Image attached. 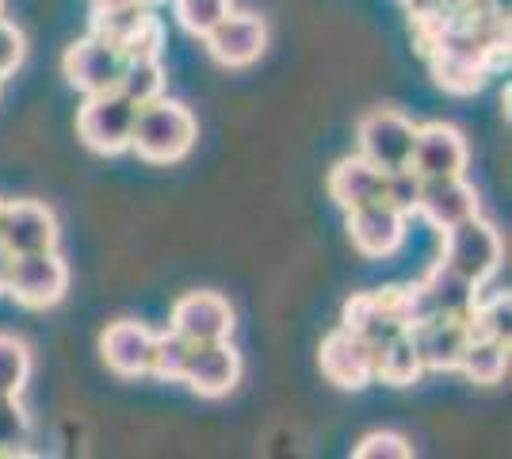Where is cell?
<instances>
[{
	"instance_id": "cell-13",
	"label": "cell",
	"mask_w": 512,
	"mask_h": 459,
	"mask_svg": "<svg viewBox=\"0 0 512 459\" xmlns=\"http://www.w3.org/2000/svg\"><path fill=\"white\" fill-rule=\"evenodd\" d=\"M245 375V360L241 352L226 341H203V345H192L188 352V368H184V379L188 391L199 394V398H226V394L237 391Z\"/></svg>"
},
{
	"instance_id": "cell-8",
	"label": "cell",
	"mask_w": 512,
	"mask_h": 459,
	"mask_svg": "<svg viewBox=\"0 0 512 459\" xmlns=\"http://www.w3.org/2000/svg\"><path fill=\"white\" fill-rule=\"evenodd\" d=\"M62 226L54 207L43 199H4V215H0V245L23 257V253H46L58 249Z\"/></svg>"
},
{
	"instance_id": "cell-2",
	"label": "cell",
	"mask_w": 512,
	"mask_h": 459,
	"mask_svg": "<svg viewBox=\"0 0 512 459\" xmlns=\"http://www.w3.org/2000/svg\"><path fill=\"white\" fill-rule=\"evenodd\" d=\"M440 234H444L440 261L451 264L455 272H463L474 284H486L505 261V238H501V230L490 219H482V211L455 222L448 230H440Z\"/></svg>"
},
{
	"instance_id": "cell-20",
	"label": "cell",
	"mask_w": 512,
	"mask_h": 459,
	"mask_svg": "<svg viewBox=\"0 0 512 459\" xmlns=\"http://www.w3.org/2000/svg\"><path fill=\"white\" fill-rule=\"evenodd\" d=\"M455 372H463L470 383H478V387H497V383L509 375V337L470 333V345Z\"/></svg>"
},
{
	"instance_id": "cell-38",
	"label": "cell",
	"mask_w": 512,
	"mask_h": 459,
	"mask_svg": "<svg viewBox=\"0 0 512 459\" xmlns=\"http://www.w3.org/2000/svg\"><path fill=\"white\" fill-rule=\"evenodd\" d=\"M150 4H153V0H150Z\"/></svg>"
},
{
	"instance_id": "cell-4",
	"label": "cell",
	"mask_w": 512,
	"mask_h": 459,
	"mask_svg": "<svg viewBox=\"0 0 512 459\" xmlns=\"http://www.w3.org/2000/svg\"><path fill=\"white\" fill-rule=\"evenodd\" d=\"M69 284H73V272H69L65 257L58 249H46V253L12 257L4 295H12L27 310H50L69 295Z\"/></svg>"
},
{
	"instance_id": "cell-21",
	"label": "cell",
	"mask_w": 512,
	"mask_h": 459,
	"mask_svg": "<svg viewBox=\"0 0 512 459\" xmlns=\"http://www.w3.org/2000/svg\"><path fill=\"white\" fill-rule=\"evenodd\" d=\"M421 375H425V368H421V356L413 349L406 329L394 333L383 345H375V379L379 383H386V387H413Z\"/></svg>"
},
{
	"instance_id": "cell-18",
	"label": "cell",
	"mask_w": 512,
	"mask_h": 459,
	"mask_svg": "<svg viewBox=\"0 0 512 459\" xmlns=\"http://www.w3.org/2000/svg\"><path fill=\"white\" fill-rule=\"evenodd\" d=\"M383 180H386L383 169H375L367 157L352 153V157H341V161L329 169L325 188H329V199H333L341 211H352V207L383 199Z\"/></svg>"
},
{
	"instance_id": "cell-36",
	"label": "cell",
	"mask_w": 512,
	"mask_h": 459,
	"mask_svg": "<svg viewBox=\"0 0 512 459\" xmlns=\"http://www.w3.org/2000/svg\"><path fill=\"white\" fill-rule=\"evenodd\" d=\"M0 215H4V199H0Z\"/></svg>"
},
{
	"instance_id": "cell-15",
	"label": "cell",
	"mask_w": 512,
	"mask_h": 459,
	"mask_svg": "<svg viewBox=\"0 0 512 459\" xmlns=\"http://www.w3.org/2000/svg\"><path fill=\"white\" fill-rule=\"evenodd\" d=\"M409 341L421 356L425 372H455L463 352L470 345V326L467 318H451V314H432L425 322L409 326Z\"/></svg>"
},
{
	"instance_id": "cell-10",
	"label": "cell",
	"mask_w": 512,
	"mask_h": 459,
	"mask_svg": "<svg viewBox=\"0 0 512 459\" xmlns=\"http://www.w3.org/2000/svg\"><path fill=\"white\" fill-rule=\"evenodd\" d=\"M341 326L363 337L367 345H383L394 333L406 329L402 318V287H379V291H352L341 306Z\"/></svg>"
},
{
	"instance_id": "cell-28",
	"label": "cell",
	"mask_w": 512,
	"mask_h": 459,
	"mask_svg": "<svg viewBox=\"0 0 512 459\" xmlns=\"http://www.w3.org/2000/svg\"><path fill=\"white\" fill-rule=\"evenodd\" d=\"M421 176L413 173V169H394V173H386L383 180V203L390 207H398L402 215H417V199H421Z\"/></svg>"
},
{
	"instance_id": "cell-17",
	"label": "cell",
	"mask_w": 512,
	"mask_h": 459,
	"mask_svg": "<svg viewBox=\"0 0 512 459\" xmlns=\"http://www.w3.org/2000/svg\"><path fill=\"white\" fill-rule=\"evenodd\" d=\"M482 211V199L478 188L463 176H432L421 184V199H417V215L436 226V230H448L455 222L470 219Z\"/></svg>"
},
{
	"instance_id": "cell-5",
	"label": "cell",
	"mask_w": 512,
	"mask_h": 459,
	"mask_svg": "<svg viewBox=\"0 0 512 459\" xmlns=\"http://www.w3.org/2000/svg\"><path fill=\"white\" fill-rule=\"evenodd\" d=\"M413 138H417V123L398 108H371L363 111L356 123V153L383 173L406 169Z\"/></svg>"
},
{
	"instance_id": "cell-26",
	"label": "cell",
	"mask_w": 512,
	"mask_h": 459,
	"mask_svg": "<svg viewBox=\"0 0 512 459\" xmlns=\"http://www.w3.org/2000/svg\"><path fill=\"white\" fill-rule=\"evenodd\" d=\"M23 444H31V414L20 394H0V456H23Z\"/></svg>"
},
{
	"instance_id": "cell-29",
	"label": "cell",
	"mask_w": 512,
	"mask_h": 459,
	"mask_svg": "<svg viewBox=\"0 0 512 459\" xmlns=\"http://www.w3.org/2000/svg\"><path fill=\"white\" fill-rule=\"evenodd\" d=\"M356 459H409L413 456V444H409L402 433H390V429H379V433H367V437L352 448Z\"/></svg>"
},
{
	"instance_id": "cell-22",
	"label": "cell",
	"mask_w": 512,
	"mask_h": 459,
	"mask_svg": "<svg viewBox=\"0 0 512 459\" xmlns=\"http://www.w3.org/2000/svg\"><path fill=\"white\" fill-rule=\"evenodd\" d=\"M150 20H153L150 4H92V23H88V31L107 39V43L127 46Z\"/></svg>"
},
{
	"instance_id": "cell-35",
	"label": "cell",
	"mask_w": 512,
	"mask_h": 459,
	"mask_svg": "<svg viewBox=\"0 0 512 459\" xmlns=\"http://www.w3.org/2000/svg\"><path fill=\"white\" fill-rule=\"evenodd\" d=\"M0 16H4V0H0Z\"/></svg>"
},
{
	"instance_id": "cell-12",
	"label": "cell",
	"mask_w": 512,
	"mask_h": 459,
	"mask_svg": "<svg viewBox=\"0 0 512 459\" xmlns=\"http://www.w3.org/2000/svg\"><path fill=\"white\" fill-rule=\"evenodd\" d=\"M318 368L333 387L363 391L367 383H375V345H367L352 329L337 326L333 333L321 337Z\"/></svg>"
},
{
	"instance_id": "cell-1",
	"label": "cell",
	"mask_w": 512,
	"mask_h": 459,
	"mask_svg": "<svg viewBox=\"0 0 512 459\" xmlns=\"http://www.w3.org/2000/svg\"><path fill=\"white\" fill-rule=\"evenodd\" d=\"M199 142V119L188 104L157 96L150 104H138L130 153H138L146 165H180Z\"/></svg>"
},
{
	"instance_id": "cell-19",
	"label": "cell",
	"mask_w": 512,
	"mask_h": 459,
	"mask_svg": "<svg viewBox=\"0 0 512 459\" xmlns=\"http://www.w3.org/2000/svg\"><path fill=\"white\" fill-rule=\"evenodd\" d=\"M421 291H425L432 314H451V318H470L478 299H482V284L467 280L463 272H455V268L444 264L440 257H436V264L425 272Z\"/></svg>"
},
{
	"instance_id": "cell-14",
	"label": "cell",
	"mask_w": 512,
	"mask_h": 459,
	"mask_svg": "<svg viewBox=\"0 0 512 459\" xmlns=\"http://www.w3.org/2000/svg\"><path fill=\"white\" fill-rule=\"evenodd\" d=\"M470 165V142L467 134L451 123H425L417 127L413 153H409V169L432 180V176H463Z\"/></svg>"
},
{
	"instance_id": "cell-16",
	"label": "cell",
	"mask_w": 512,
	"mask_h": 459,
	"mask_svg": "<svg viewBox=\"0 0 512 459\" xmlns=\"http://www.w3.org/2000/svg\"><path fill=\"white\" fill-rule=\"evenodd\" d=\"M150 356H153V329L138 318H115L107 322L100 333V360L107 372L119 379H142L150 375Z\"/></svg>"
},
{
	"instance_id": "cell-27",
	"label": "cell",
	"mask_w": 512,
	"mask_h": 459,
	"mask_svg": "<svg viewBox=\"0 0 512 459\" xmlns=\"http://www.w3.org/2000/svg\"><path fill=\"white\" fill-rule=\"evenodd\" d=\"M172 8H176L180 27H184L188 35H195V39H203L214 23L234 8V0H172Z\"/></svg>"
},
{
	"instance_id": "cell-3",
	"label": "cell",
	"mask_w": 512,
	"mask_h": 459,
	"mask_svg": "<svg viewBox=\"0 0 512 459\" xmlns=\"http://www.w3.org/2000/svg\"><path fill=\"white\" fill-rule=\"evenodd\" d=\"M134 115L138 104L123 96L119 88L100 92V96H85V104L77 108V138L85 142L92 153L100 157H119L130 150V131H134Z\"/></svg>"
},
{
	"instance_id": "cell-37",
	"label": "cell",
	"mask_w": 512,
	"mask_h": 459,
	"mask_svg": "<svg viewBox=\"0 0 512 459\" xmlns=\"http://www.w3.org/2000/svg\"><path fill=\"white\" fill-rule=\"evenodd\" d=\"M0 85H4V81H0Z\"/></svg>"
},
{
	"instance_id": "cell-23",
	"label": "cell",
	"mask_w": 512,
	"mask_h": 459,
	"mask_svg": "<svg viewBox=\"0 0 512 459\" xmlns=\"http://www.w3.org/2000/svg\"><path fill=\"white\" fill-rule=\"evenodd\" d=\"M165 85H169V69L161 58H127L119 77V92L134 104H150L157 96H165Z\"/></svg>"
},
{
	"instance_id": "cell-9",
	"label": "cell",
	"mask_w": 512,
	"mask_h": 459,
	"mask_svg": "<svg viewBox=\"0 0 512 459\" xmlns=\"http://www.w3.org/2000/svg\"><path fill=\"white\" fill-rule=\"evenodd\" d=\"M348 222H344V230H348V241H352V249L367 257V261H383V257H394L398 249H402V241H406V219L398 207H390L383 199H375V203H363V207H352V211H344Z\"/></svg>"
},
{
	"instance_id": "cell-34",
	"label": "cell",
	"mask_w": 512,
	"mask_h": 459,
	"mask_svg": "<svg viewBox=\"0 0 512 459\" xmlns=\"http://www.w3.org/2000/svg\"><path fill=\"white\" fill-rule=\"evenodd\" d=\"M92 4H150V0H92Z\"/></svg>"
},
{
	"instance_id": "cell-7",
	"label": "cell",
	"mask_w": 512,
	"mask_h": 459,
	"mask_svg": "<svg viewBox=\"0 0 512 459\" xmlns=\"http://www.w3.org/2000/svg\"><path fill=\"white\" fill-rule=\"evenodd\" d=\"M203 46H207L211 62H218L222 69H249L268 50V23H264L260 12H249V8L237 12V8H230L203 35Z\"/></svg>"
},
{
	"instance_id": "cell-24",
	"label": "cell",
	"mask_w": 512,
	"mask_h": 459,
	"mask_svg": "<svg viewBox=\"0 0 512 459\" xmlns=\"http://www.w3.org/2000/svg\"><path fill=\"white\" fill-rule=\"evenodd\" d=\"M188 352H192V341H184L176 329L153 333L150 375L161 379V383H180V379H184V368H188Z\"/></svg>"
},
{
	"instance_id": "cell-30",
	"label": "cell",
	"mask_w": 512,
	"mask_h": 459,
	"mask_svg": "<svg viewBox=\"0 0 512 459\" xmlns=\"http://www.w3.org/2000/svg\"><path fill=\"white\" fill-rule=\"evenodd\" d=\"M23 58H27V39H23V31L12 20L0 16V81L12 77V73L23 66Z\"/></svg>"
},
{
	"instance_id": "cell-25",
	"label": "cell",
	"mask_w": 512,
	"mask_h": 459,
	"mask_svg": "<svg viewBox=\"0 0 512 459\" xmlns=\"http://www.w3.org/2000/svg\"><path fill=\"white\" fill-rule=\"evenodd\" d=\"M31 383V349L16 333H0V394H23Z\"/></svg>"
},
{
	"instance_id": "cell-11",
	"label": "cell",
	"mask_w": 512,
	"mask_h": 459,
	"mask_svg": "<svg viewBox=\"0 0 512 459\" xmlns=\"http://www.w3.org/2000/svg\"><path fill=\"white\" fill-rule=\"evenodd\" d=\"M234 326H237L234 306H230L226 295H218V291H188L169 310V329H176L192 345L226 341V337H234Z\"/></svg>"
},
{
	"instance_id": "cell-33",
	"label": "cell",
	"mask_w": 512,
	"mask_h": 459,
	"mask_svg": "<svg viewBox=\"0 0 512 459\" xmlns=\"http://www.w3.org/2000/svg\"><path fill=\"white\" fill-rule=\"evenodd\" d=\"M8 268H12V253L0 245V295H4V284H8Z\"/></svg>"
},
{
	"instance_id": "cell-6",
	"label": "cell",
	"mask_w": 512,
	"mask_h": 459,
	"mask_svg": "<svg viewBox=\"0 0 512 459\" xmlns=\"http://www.w3.org/2000/svg\"><path fill=\"white\" fill-rule=\"evenodd\" d=\"M123 66H127L123 46L107 43V39L92 35V31H88L85 39H73L62 54V77L77 92H85V96H100V92L119 88Z\"/></svg>"
},
{
	"instance_id": "cell-32",
	"label": "cell",
	"mask_w": 512,
	"mask_h": 459,
	"mask_svg": "<svg viewBox=\"0 0 512 459\" xmlns=\"http://www.w3.org/2000/svg\"><path fill=\"white\" fill-rule=\"evenodd\" d=\"M398 4L409 12V20L413 16H436V0H398Z\"/></svg>"
},
{
	"instance_id": "cell-31",
	"label": "cell",
	"mask_w": 512,
	"mask_h": 459,
	"mask_svg": "<svg viewBox=\"0 0 512 459\" xmlns=\"http://www.w3.org/2000/svg\"><path fill=\"white\" fill-rule=\"evenodd\" d=\"M123 54H127V58H161V54H165V27H161V20L153 16V20L123 46Z\"/></svg>"
}]
</instances>
